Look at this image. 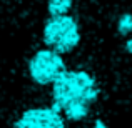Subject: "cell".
<instances>
[{
    "label": "cell",
    "instance_id": "5b68a950",
    "mask_svg": "<svg viewBox=\"0 0 132 128\" xmlns=\"http://www.w3.org/2000/svg\"><path fill=\"white\" fill-rule=\"evenodd\" d=\"M70 8H72V0H48L47 2L48 17L69 15Z\"/></svg>",
    "mask_w": 132,
    "mask_h": 128
},
{
    "label": "cell",
    "instance_id": "3957f363",
    "mask_svg": "<svg viewBox=\"0 0 132 128\" xmlns=\"http://www.w3.org/2000/svg\"><path fill=\"white\" fill-rule=\"evenodd\" d=\"M65 70L64 58L50 48L35 52L29 60V75L37 85H54Z\"/></svg>",
    "mask_w": 132,
    "mask_h": 128
},
{
    "label": "cell",
    "instance_id": "8992f818",
    "mask_svg": "<svg viewBox=\"0 0 132 128\" xmlns=\"http://www.w3.org/2000/svg\"><path fill=\"white\" fill-rule=\"evenodd\" d=\"M130 30H132V15L126 13V15H122L120 20H119V32L122 33V35H126Z\"/></svg>",
    "mask_w": 132,
    "mask_h": 128
},
{
    "label": "cell",
    "instance_id": "7a4b0ae2",
    "mask_svg": "<svg viewBox=\"0 0 132 128\" xmlns=\"http://www.w3.org/2000/svg\"><path fill=\"white\" fill-rule=\"evenodd\" d=\"M44 43L57 53H70L80 43V28L74 17H48L44 25Z\"/></svg>",
    "mask_w": 132,
    "mask_h": 128
},
{
    "label": "cell",
    "instance_id": "52a82bcc",
    "mask_svg": "<svg viewBox=\"0 0 132 128\" xmlns=\"http://www.w3.org/2000/svg\"><path fill=\"white\" fill-rule=\"evenodd\" d=\"M126 48H127V52L132 55V38L130 40H127V43H126Z\"/></svg>",
    "mask_w": 132,
    "mask_h": 128
},
{
    "label": "cell",
    "instance_id": "277c9868",
    "mask_svg": "<svg viewBox=\"0 0 132 128\" xmlns=\"http://www.w3.org/2000/svg\"><path fill=\"white\" fill-rule=\"evenodd\" d=\"M15 128H65V123L64 116L52 106H35L20 115Z\"/></svg>",
    "mask_w": 132,
    "mask_h": 128
},
{
    "label": "cell",
    "instance_id": "ba28073f",
    "mask_svg": "<svg viewBox=\"0 0 132 128\" xmlns=\"http://www.w3.org/2000/svg\"><path fill=\"white\" fill-rule=\"evenodd\" d=\"M95 128H105V126H104V123H102V122H100V120H99V122L95 123Z\"/></svg>",
    "mask_w": 132,
    "mask_h": 128
},
{
    "label": "cell",
    "instance_id": "6da1fadb",
    "mask_svg": "<svg viewBox=\"0 0 132 128\" xmlns=\"http://www.w3.org/2000/svg\"><path fill=\"white\" fill-rule=\"evenodd\" d=\"M100 88L95 78L84 70H65L52 85V108L64 118L79 122L89 115Z\"/></svg>",
    "mask_w": 132,
    "mask_h": 128
}]
</instances>
